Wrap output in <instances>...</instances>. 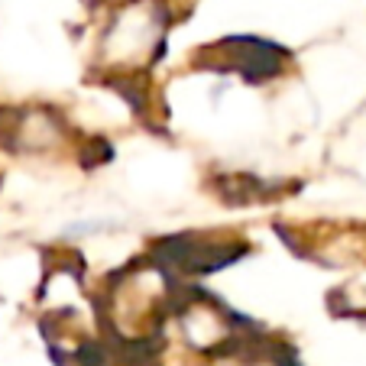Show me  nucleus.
Masks as SVG:
<instances>
[{"mask_svg":"<svg viewBox=\"0 0 366 366\" xmlns=\"http://www.w3.org/2000/svg\"><path fill=\"white\" fill-rule=\"evenodd\" d=\"M111 227V221H104V217H94V221H75L62 230L65 240H84V237H94V234H104V230Z\"/></svg>","mask_w":366,"mask_h":366,"instance_id":"2","label":"nucleus"},{"mask_svg":"<svg viewBox=\"0 0 366 366\" xmlns=\"http://www.w3.org/2000/svg\"><path fill=\"white\" fill-rule=\"evenodd\" d=\"M130 23L133 29H127L124 20L114 23V29L107 33V59L114 62H124V65H137L149 56L152 42H156V23L152 20H143L139 14H130Z\"/></svg>","mask_w":366,"mask_h":366,"instance_id":"1","label":"nucleus"}]
</instances>
